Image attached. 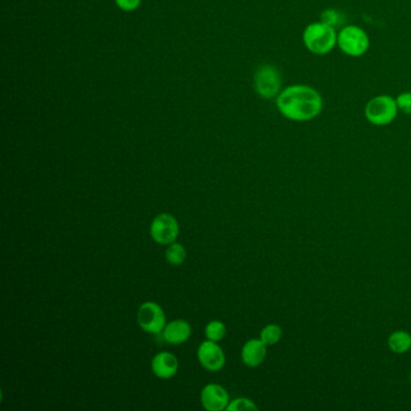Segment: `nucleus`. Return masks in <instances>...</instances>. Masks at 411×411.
<instances>
[{
  "label": "nucleus",
  "mask_w": 411,
  "mask_h": 411,
  "mask_svg": "<svg viewBox=\"0 0 411 411\" xmlns=\"http://www.w3.org/2000/svg\"><path fill=\"white\" fill-rule=\"evenodd\" d=\"M398 112L399 110L396 98L387 94H380L371 98L365 107V119L370 125L376 127L391 125L397 119Z\"/></svg>",
  "instance_id": "3"
},
{
  "label": "nucleus",
  "mask_w": 411,
  "mask_h": 411,
  "mask_svg": "<svg viewBox=\"0 0 411 411\" xmlns=\"http://www.w3.org/2000/svg\"><path fill=\"white\" fill-rule=\"evenodd\" d=\"M388 347L391 351L402 355L409 351L411 349V335L404 331H397L392 333L388 338Z\"/></svg>",
  "instance_id": "13"
},
{
  "label": "nucleus",
  "mask_w": 411,
  "mask_h": 411,
  "mask_svg": "<svg viewBox=\"0 0 411 411\" xmlns=\"http://www.w3.org/2000/svg\"><path fill=\"white\" fill-rule=\"evenodd\" d=\"M197 358L204 369L209 371H218L226 365V355L222 347L208 339L199 345Z\"/></svg>",
  "instance_id": "8"
},
{
  "label": "nucleus",
  "mask_w": 411,
  "mask_h": 411,
  "mask_svg": "<svg viewBox=\"0 0 411 411\" xmlns=\"http://www.w3.org/2000/svg\"><path fill=\"white\" fill-rule=\"evenodd\" d=\"M342 19H344V16L338 10L327 9L324 10V12L321 14L320 21H322L324 24H329V26L335 28L342 24Z\"/></svg>",
  "instance_id": "18"
},
{
  "label": "nucleus",
  "mask_w": 411,
  "mask_h": 411,
  "mask_svg": "<svg viewBox=\"0 0 411 411\" xmlns=\"http://www.w3.org/2000/svg\"><path fill=\"white\" fill-rule=\"evenodd\" d=\"M410 384H411V374H410Z\"/></svg>",
  "instance_id": "21"
},
{
  "label": "nucleus",
  "mask_w": 411,
  "mask_h": 411,
  "mask_svg": "<svg viewBox=\"0 0 411 411\" xmlns=\"http://www.w3.org/2000/svg\"><path fill=\"white\" fill-rule=\"evenodd\" d=\"M187 257V251H186L185 246L180 244V243H171L170 245H168L166 250V259L168 263L177 267L181 265L186 261Z\"/></svg>",
  "instance_id": "14"
},
{
  "label": "nucleus",
  "mask_w": 411,
  "mask_h": 411,
  "mask_svg": "<svg viewBox=\"0 0 411 411\" xmlns=\"http://www.w3.org/2000/svg\"><path fill=\"white\" fill-rule=\"evenodd\" d=\"M231 402L226 388L218 384H208L200 392V403L208 411L226 410Z\"/></svg>",
  "instance_id": "9"
},
{
  "label": "nucleus",
  "mask_w": 411,
  "mask_h": 411,
  "mask_svg": "<svg viewBox=\"0 0 411 411\" xmlns=\"http://www.w3.org/2000/svg\"><path fill=\"white\" fill-rule=\"evenodd\" d=\"M205 337L208 340L213 342H221L223 338L226 337V324L218 320H213L205 326Z\"/></svg>",
  "instance_id": "15"
},
{
  "label": "nucleus",
  "mask_w": 411,
  "mask_h": 411,
  "mask_svg": "<svg viewBox=\"0 0 411 411\" xmlns=\"http://www.w3.org/2000/svg\"><path fill=\"white\" fill-rule=\"evenodd\" d=\"M282 79L277 67L261 65L254 74V89L263 99L277 98L282 89Z\"/></svg>",
  "instance_id": "5"
},
{
  "label": "nucleus",
  "mask_w": 411,
  "mask_h": 411,
  "mask_svg": "<svg viewBox=\"0 0 411 411\" xmlns=\"http://www.w3.org/2000/svg\"><path fill=\"white\" fill-rule=\"evenodd\" d=\"M257 409H259L257 405L249 398L239 397L229 402L226 411H251L257 410Z\"/></svg>",
  "instance_id": "17"
},
{
  "label": "nucleus",
  "mask_w": 411,
  "mask_h": 411,
  "mask_svg": "<svg viewBox=\"0 0 411 411\" xmlns=\"http://www.w3.org/2000/svg\"><path fill=\"white\" fill-rule=\"evenodd\" d=\"M259 338L267 347H273L275 344L280 342L282 338V329L277 324H267L259 334Z\"/></svg>",
  "instance_id": "16"
},
{
  "label": "nucleus",
  "mask_w": 411,
  "mask_h": 411,
  "mask_svg": "<svg viewBox=\"0 0 411 411\" xmlns=\"http://www.w3.org/2000/svg\"><path fill=\"white\" fill-rule=\"evenodd\" d=\"M267 345L262 339H250L241 347V360L250 368H257L267 357Z\"/></svg>",
  "instance_id": "11"
},
{
  "label": "nucleus",
  "mask_w": 411,
  "mask_h": 411,
  "mask_svg": "<svg viewBox=\"0 0 411 411\" xmlns=\"http://www.w3.org/2000/svg\"><path fill=\"white\" fill-rule=\"evenodd\" d=\"M151 370L158 379H171L179 370V360L171 352H158L151 360Z\"/></svg>",
  "instance_id": "10"
},
{
  "label": "nucleus",
  "mask_w": 411,
  "mask_h": 411,
  "mask_svg": "<svg viewBox=\"0 0 411 411\" xmlns=\"http://www.w3.org/2000/svg\"><path fill=\"white\" fill-rule=\"evenodd\" d=\"M180 234V226L174 215L159 213L150 225V236L159 245H170Z\"/></svg>",
  "instance_id": "6"
},
{
  "label": "nucleus",
  "mask_w": 411,
  "mask_h": 411,
  "mask_svg": "<svg viewBox=\"0 0 411 411\" xmlns=\"http://www.w3.org/2000/svg\"><path fill=\"white\" fill-rule=\"evenodd\" d=\"M116 4L119 5V8L125 11H133V10L138 9L139 5L141 3V0H115Z\"/></svg>",
  "instance_id": "20"
},
{
  "label": "nucleus",
  "mask_w": 411,
  "mask_h": 411,
  "mask_svg": "<svg viewBox=\"0 0 411 411\" xmlns=\"http://www.w3.org/2000/svg\"><path fill=\"white\" fill-rule=\"evenodd\" d=\"M303 42L306 50L314 55H329L338 46V33L335 28L322 21L313 22L305 27Z\"/></svg>",
  "instance_id": "2"
},
{
  "label": "nucleus",
  "mask_w": 411,
  "mask_h": 411,
  "mask_svg": "<svg viewBox=\"0 0 411 411\" xmlns=\"http://www.w3.org/2000/svg\"><path fill=\"white\" fill-rule=\"evenodd\" d=\"M279 112L295 122L314 120L324 110V98L316 88L308 85H292L277 97Z\"/></svg>",
  "instance_id": "1"
},
{
  "label": "nucleus",
  "mask_w": 411,
  "mask_h": 411,
  "mask_svg": "<svg viewBox=\"0 0 411 411\" xmlns=\"http://www.w3.org/2000/svg\"><path fill=\"white\" fill-rule=\"evenodd\" d=\"M397 102L398 110L405 114L411 115V92H403L396 98Z\"/></svg>",
  "instance_id": "19"
},
{
  "label": "nucleus",
  "mask_w": 411,
  "mask_h": 411,
  "mask_svg": "<svg viewBox=\"0 0 411 411\" xmlns=\"http://www.w3.org/2000/svg\"><path fill=\"white\" fill-rule=\"evenodd\" d=\"M139 327L150 334H159L166 327V317L162 306L156 301H145L137 313Z\"/></svg>",
  "instance_id": "7"
},
{
  "label": "nucleus",
  "mask_w": 411,
  "mask_h": 411,
  "mask_svg": "<svg viewBox=\"0 0 411 411\" xmlns=\"http://www.w3.org/2000/svg\"><path fill=\"white\" fill-rule=\"evenodd\" d=\"M192 334V327L185 320H174L166 322L163 329V339L171 345H181L187 342Z\"/></svg>",
  "instance_id": "12"
},
{
  "label": "nucleus",
  "mask_w": 411,
  "mask_h": 411,
  "mask_svg": "<svg viewBox=\"0 0 411 411\" xmlns=\"http://www.w3.org/2000/svg\"><path fill=\"white\" fill-rule=\"evenodd\" d=\"M338 47L349 57H362L370 47V37L363 28L350 24L338 33Z\"/></svg>",
  "instance_id": "4"
}]
</instances>
